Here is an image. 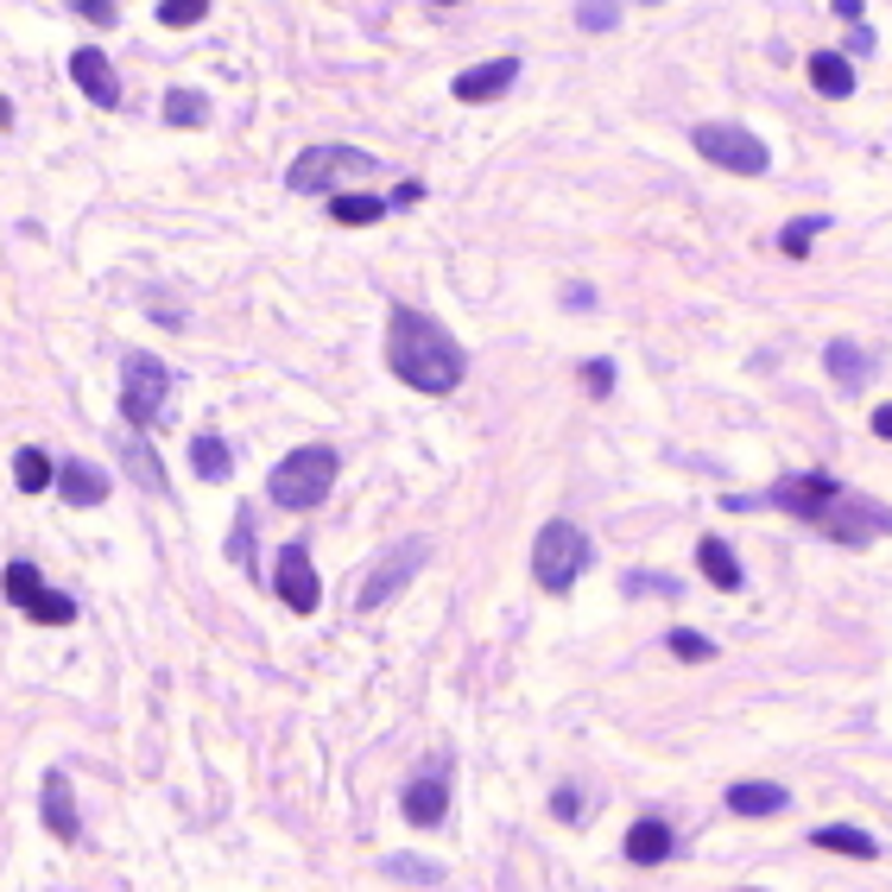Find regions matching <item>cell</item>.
Here are the masks:
<instances>
[{"instance_id":"obj_12","label":"cell","mask_w":892,"mask_h":892,"mask_svg":"<svg viewBox=\"0 0 892 892\" xmlns=\"http://www.w3.org/2000/svg\"><path fill=\"white\" fill-rule=\"evenodd\" d=\"M71 76H76V89H82L95 109H120V76H114V64L95 51V44L71 51Z\"/></svg>"},{"instance_id":"obj_34","label":"cell","mask_w":892,"mask_h":892,"mask_svg":"<svg viewBox=\"0 0 892 892\" xmlns=\"http://www.w3.org/2000/svg\"><path fill=\"white\" fill-rule=\"evenodd\" d=\"M583 386H589V399H608V393H614V361H589V368H583Z\"/></svg>"},{"instance_id":"obj_29","label":"cell","mask_w":892,"mask_h":892,"mask_svg":"<svg viewBox=\"0 0 892 892\" xmlns=\"http://www.w3.org/2000/svg\"><path fill=\"white\" fill-rule=\"evenodd\" d=\"M386 874H393V880H411V887H437V880H444L437 861H418V855H393V861H386Z\"/></svg>"},{"instance_id":"obj_18","label":"cell","mask_w":892,"mask_h":892,"mask_svg":"<svg viewBox=\"0 0 892 892\" xmlns=\"http://www.w3.org/2000/svg\"><path fill=\"white\" fill-rule=\"evenodd\" d=\"M811 842H817V849H829V855L880 861V842H874L867 829H855V823H823V829H811Z\"/></svg>"},{"instance_id":"obj_39","label":"cell","mask_w":892,"mask_h":892,"mask_svg":"<svg viewBox=\"0 0 892 892\" xmlns=\"http://www.w3.org/2000/svg\"><path fill=\"white\" fill-rule=\"evenodd\" d=\"M753 892H760V887H753Z\"/></svg>"},{"instance_id":"obj_37","label":"cell","mask_w":892,"mask_h":892,"mask_svg":"<svg viewBox=\"0 0 892 892\" xmlns=\"http://www.w3.org/2000/svg\"><path fill=\"white\" fill-rule=\"evenodd\" d=\"M874 437H887V444H892V399H887V406H874Z\"/></svg>"},{"instance_id":"obj_28","label":"cell","mask_w":892,"mask_h":892,"mask_svg":"<svg viewBox=\"0 0 892 892\" xmlns=\"http://www.w3.org/2000/svg\"><path fill=\"white\" fill-rule=\"evenodd\" d=\"M823 228H829V216H798V222L779 234V247L791 254V260H804V254H811V241H817Z\"/></svg>"},{"instance_id":"obj_17","label":"cell","mask_w":892,"mask_h":892,"mask_svg":"<svg viewBox=\"0 0 892 892\" xmlns=\"http://www.w3.org/2000/svg\"><path fill=\"white\" fill-rule=\"evenodd\" d=\"M671 849H677V836H671L665 817H639L627 829V861H633V867H659Z\"/></svg>"},{"instance_id":"obj_7","label":"cell","mask_w":892,"mask_h":892,"mask_svg":"<svg viewBox=\"0 0 892 892\" xmlns=\"http://www.w3.org/2000/svg\"><path fill=\"white\" fill-rule=\"evenodd\" d=\"M690 140H697V152H703L715 171H735V178H760V171H773V152H766V140H760L753 127H735V120H703Z\"/></svg>"},{"instance_id":"obj_16","label":"cell","mask_w":892,"mask_h":892,"mask_svg":"<svg viewBox=\"0 0 892 892\" xmlns=\"http://www.w3.org/2000/svg\"><path fill=\"white\" fill-rule=\"evenodd\" d=\"M728 811H735V817H785V811H791V791L773 779H741V785H728Z\"/></svg>"},{"instance_id":"obj_27","label":"cell","mask_w":892,"mask_h":892,"mask_svg":"<svg viewBox=\"0 0 892 892\" xmlns=\"http://www.w3.org/2000/svg\"><path fill=\"white\" fill-rule=\"evenodd\" d=\"M665 646H671V659H684V665H709L715 659V639H703V633H690V627H671Z\"/></svg>"},{"instance_id":"obj_33","label":"cell","mask_w":892,"mask_h":892,"mask_svg":"<svg viewBox=\"0 0 892 892\" xmlns=\"http://www.w3.org/2000/svg\"><path fill=\"white\" fill-rule=\"evenodd\" d=\"M621 20V7L614 0H595V7H576V26H589V33H608Z\"/></svg>"},{"instance_id":"obj_23","label":"cell","mask_w":892,"mask_h":892,"mask_svg":"<svg viewBox=\"0 0 892 892\" xmlns=\"http://www.w3.org/2000/svg\"><path fill=\"white\" fill-rule=\"evenodd\" d=\"M165 120H171V127H203V120H209V95H203V89H184V82L165 89Z\"/></svg>"},{"instance_id":"obj_32","label":"cell","mask_w":892,"mask_h":892,"mask_svg":"<svg viewBox=\"0 0 892 892\" xmlns=\"http://www.w3.org/2000/svg\"><path fill=\"white\" fill-rule=\"evenodd\" d=\"M621 589H627V595H677V576H652V570H627V576H621Z\"/></svg>"},{"instance_id":"obj_20","label":"cell","mask_w":892,"mask_h":892,"mask_svg":"<svg viewBox=\"0 0 892 892\" xmlns=\"http://www.w3.org/2000/svg\"><path fill=\"white\" fill-rule=\"evenodd\" d=\"M811 89H817V95H829V102L855 95V64H849L842 51H817V58H811Z\"/></svg>"},{"instance_id":"obj_2","label":"cell","mask_w":892,"mask_h":892,"mask_svg":"<svg viewBox=\"0 0 892 892\" xmlns=\"http://www.w3.org/2000/svg\"><path fill=\"white\" fill-rule=\"evenodd\" d=\"M386 368L399 373L411 393L444 399V393H456V386H462L469 355H462V342H456L437 317H424V310L399 304V310L386 317Z\"/></svg>"},{"instance_id":"obj_13","label":"cell","mask_w":892,"mask_h":892,"mask_svg":"<svg viewBox=\"0 0 892 892\" xmlns=\"http://www.w3.org/2000/svg\"><path fill=\"white\" fill-rule=\"evenodd\" d=\"M399 811H406V823H418V829L444 823L449 817V773H418V779L399 791Z\"/></svg>"},{"instance_id":"obj_10","label":"cell","mask_w":892,"mask_h":892,"mask_svg":"<svg viewBox=\"0 0 892 892\" xmlns=\"http://www.w3.org/2000/svg\"><path fill=\"white\" fill-rule=\"evenodd\" d=\"M272 589H279V601H285L292 614H317V608H323V583H317V563H310L304 545H285V551H279Z\"/></svg>"},{"instance_id":"obj_19","label":"cell","mask_w":892,"mask_h":892,"mask_svg":"<svg viewBox=\"0 0 892 892\" xmlns=\"http://www.w3.org/2000/svg\"><path fill=\"white\" fill-rule=\"evenodd\" d=\"M190 462H196L203 482H228V475H234V449H228L222 431H196V437H190Z\"/></svg>"},{"instance_id":"obj_36","label":"cell","mask_w":892,"mask_h":892,"mask_svg":"<svg viewBox=\"0 0 892 892\" xmlns=\"http://www.w3.org/2000/svg\"><path fill=\"white\" fill-rule=\"evenodd\" d=\"M418 196H424V184H418V178H406V184L386 196V209H406V203H418Z\"/></svg>"},{"instance_id":"obj_6","label":"cell","mask_w":892,"mask_h":892,"mask_svg":"<svg viewBox=\"0 0 892 892\" xmlns=\"http://www.w3.org/2000/svg\"><path fill=\"white\" fill-rule=\"evenodd\" d=\"M373 165H380V158L361 146H304L292 158V171H285V184H292L297 196H323V190L348 184V178H368Z\"/></svg>"},{"instance_id":"obj_3","label":"cell","mask_w":892,"mask_h":892,"mask_svg":"<svg viewBox=\"0 0 892 892\" xmlns=\"http://www.w3.org/2000/svg\"><path fill=\"white\" fill-rule=\"evenodd\" d=\"M335 475H342V456H335L330 444H304L266 475V494H272V507H285V513H310V507L330 500Z\"/></svg>"},{"instance_id":"obj_35","label":"cell","mask_w":892,"mask_h":892,"mask_svg":"<svg viewBox=\"0 0 892 892\" xmlns=\"http://www.w3.org/2000/svg\"><path fill=\"white\" fill-rule=\"evenodd\" d=\"M71 13H82V20H95V26H114V20H120V13H114L109 0H76Z\"/></svg>"},{"instance_id":"obj_15","label":"cell","mask_w":892,"mask_h":892,"mask_svg":"<svg viewBox=\"0 0 892 892\" xmlns=\"http://www.w3.org/2000/svg\"><path fill=\"white\" fill-rule=\"evenodd\" d=\"M51 482H58V494H64V507H102V500H109V475H102L95 462H76V456L58 462Z\"/></svg>"},{"instance_id":"obj_25","label":"cell","mask_w":892,"mask_h":892,"mask_svg":"<svg viewBox=\"0 0 892 892\" xmlns=\"http://www.w3.org/2000/svg\"><path fill=\"white\" fill-rule=\"evenodd\" d=\"M51 475H58V469H51V456H44V449H20V456H13V482H20V494H44V487H51Z\"/></svg>"},{"instance_id":"obj_4","label":"cell","mask_w":892,"mask_h":892,"mask_svg":"<svg viewBox=\"0 0 892 892\" xmlns=\"http://www.w3.org/2000/svg\"><path fill=\"white\" fill-rule=\"evenodd\" d=\"M589 570V538L576 520H545L532 538V583L545 595H570L576 576Z\"/></svg>"},{"instance_id":"obj_9","label":"cell","mask_w":892,"mask_h":892,"mask_svg":"<svg viewBox=\"0 0 892 892\" xmlns=\"http://www.w3.org/2000/svg\"><path fill=\"white\" fill-rule=\"evenodd\" d=\"M0 595H7L26 621H38V627H71L76 621V601L64 589H51L33 563H7V570H0Z\"/></svg>"},{"instance_id":"obj_30","label":"cell","mask_w":892,"mask_h":892,"mask_svg":"<svg viewBox=\"0 0 892 892\" xmlns=\"http://www.w3.org/2000/svg\"><path fill=\"white\" fill-rule=\"evenodd\" d=\"M203 13H209L203 0H158V26H171V33H190Z\"/></svg>"},{"instance_id":"obj_24","label":"cell","mask_w":892,"mask_h":892,"mask_svg":"<svg viewBox=\"0 0 892 892\" xmlns=\"http://www.w3.org/2000/svg\"><path fill=\"white\" fill-rule=\"evenodd\" d=\"M120 462H127V475H133V482L140 487H152V494H165V469H158V456H152L146 444H140V437H127V444H120Z\"/></svg>"},{"instance_id":"obj_21","label":"cell","mask_w":892,"mask_h":892,"mask_svg":"<svg viewBox=\"0 0 892 892\" xmlns=\"http://www.w3.org/2000/svg\"><path fill=\"white\" fill-rule=\"evenodd\" d=\"M823 368H829V380H836L842 393H861V386H867V373H874V361L861 355L855 342H829V348H823Z\"/></svg>"},{"instance_id":"obj_38","label":"cell","mask_w":892,"mask_h":892,"mask_svg":"<svg viewBox=\"0 0 892 892\" xmlns=\"http://www.w3.org/2000/svg\"><path fill=\"white\" fill-rule=\"evenodd\" d=\"M551 811H558V817H563V823L576 817V791H570V785H563L558 798H551Z\"/></svg>"},{"instance_id":"obj_22","label":"cell","mask_w":892,"mask_h":892,"mask_svg":"<svg viewBox=\"0 0 892 892\" xmlns=\"http://www.w3.org/2000/svg\"><path fill=\"white\" fill-rule=\"evenodd\" d=\"M697 563H703V576H709V583H715L722 595H735V589L747 583V576H741V558H735V551H728L715 532H709L703 545H697Z\"/></svg>"},{"instance_id":"obj_26","label":"cell","mask_w":892,"mask_h":892,"mask_svg":"<svg viewBox=\"0 0 892 892\" xmlns=\"http://www.w3.org/2000/svg\"><path fill=\"white\" fill-rule=\"evenodd\" d=\"M330 216L342 228H368L386 216V196H330Z\"/></svg>"},{"instance_id":"obj_14","label":"cell","mask_w":892,"mask_h":892,"mask_svg":"<svg viewBox=\"0 0 892 892\" xmlns=\"http://www.w3.org/2000/svg\"><path fill=\"white\" fill-rule=\"evenodd\" d=\"M513 82H520V58H487V64L456 76V102H500Z\"/></svg>"},{"instance_id":"obj_5","label":"cell","mask_w":892,"mask_h":892,"mask_svg":"<svg viewBox=\"0 0 892 892\" xmlns=\"http://www.w3.org/2000/svg\"><path fill=\"white\" fill-rule=\"evenodd\" d=\"M165 406H171V368L152 355H127L120 361V418L133 424V437L152 431L165 418Z\"/></svg>"},{"instance_id":"obj_11","label":"cell","mask_w":892,"mask_h":892,"mask_svg":"<svg viewBox=\"0 0 892 892\" xmlns=\"http://www.w3.org/2000/svg\"><path fill=\"white\" fill-rule=\"evenodd\" d=\"M38 817H44V829H51L58 842H82V811H76L71 773H44V785H38Z\"/></svg>"},{"instance_id":"obj_1","label":"cell","mask_w":892,"mask_h":892,"mask_svg":"<svg viewBox=\"0 0 892 892\" xmlns=\"http://www.w3.org/2000/svg\"><path fill=\"white\" fill-rule=\"evenodd\" d=\"M760 500H766V507H785L791 520L817 525L823 538H836V545H849V551H861V545H874V538H887V532H892V513L880 507V500H867V494H855V487H842L836 475H823V469L785 475V482H773Z\"/></svg>"},{"instance_id":"obj_8","label":"cell","mask_w":892,"mask_h":892,"mask_svg":"<svg viewBox=\"0 0 892 892\" xmlns=\"http://www.w3.org/2000/svg\"><path fill=\"white\" fill-rule=\"evenodd\" d=\"M424 563H431V538H399L393 551H380V558H373L368 583L355 589V608H361V614H380V608H386L393 595L406 589V583L418 576V570H424Z\"/></svg>"},{"instance_id":"obj_31","label":"cell","mask_w":892,"mask_h":892,"mask_svg":"<svg viewBox=\"0 0 892 892\" xmlns=\"http://www.w3.org/2000/svg\"><path fill=\"white\" fill-rule=\"evenodd\" d=\"M254 558V507H241L234 525H228V563H247Z\"/></svg>"}]
</instances>
